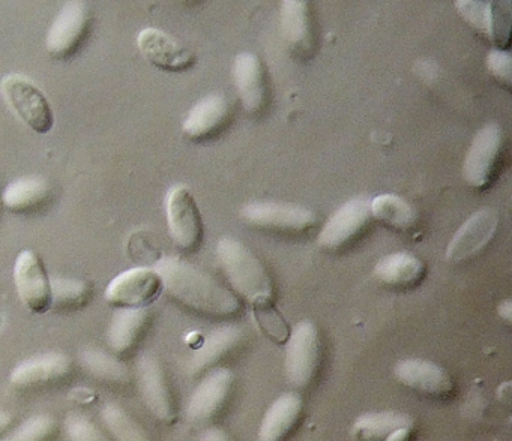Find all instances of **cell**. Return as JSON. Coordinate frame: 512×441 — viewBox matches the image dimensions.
<instances>
[{
	"label": "cell",
	"mask_w": 512,
	"mask_h": 441,
	"mask_svg": "<svg viewBox=\"0 0 512 441\" xmlns=\"http://www.w3.org/2000/svg\"><path fill=\"white\" fill-rule=\"evenodd\" d=\"M155 270L163 279L164 293L188 311L206 317L227 318L238 314L241 309V302L233 291L182 258H163Z\"/></svg>",
	"instance_id": "obj_1"
},
{
	"label": "cell",
	"mask_w": 512,
	"mask_h": 441,
	"mask_svg": "<svg viewBox=\"0 0 512 441\" xmlns=\"http://www.w3.org/2000/svg\"><path fill=\"white\" fill-rule=\"evenodd\" d=\"M217 258L233 290L254 308L274 305V284L260 258L241 240L221 237Z\"/></svg>",
	"instance_id": "obj_2"
},
{
	"label": "cell",
	"mask_w": 512,
	"mask_h": 441,
	"mask_svg": "<svg viewBox=\"0 0 512 441\" xmlns=\"http://www.w3.org/2000/svg\"><path fill=\"white\" fill-rule=\"evenodd\" d=\"M322 365V339L314 321L302 320L287 336L284 374L295 389L305 390L314 383Z\"/></svg>",
	"instance_id": "obj_3"
},
{
	"label": "cell",
	"mask_w": 512,
	"mask_h": 441,
	"mask_svg": "<svg viewBox=\"0 0 512 441\" xmlns=\"http://www.w3.org/2000/svg\"><path fill=\"white\" fill-rule=\"evenodd\" d=\"M505 149V132L499 125L490 123L479 129L464 158V182L478 191L488 188L502 167Z\"/></svg>",
	"instance_id": "obj_4"
},
{
	"label": "cell",
	"mask_w": 512,
	"mask_h": 441,
	"mask_svg": "<svg viewBox=\"0 0 512 441\" xmlns=\"http://www.w3.org/2000/svg\"><path fill=\"white\" fill-rule=\"evenodd\" d=\"M0 92L11 110L37 134H49L55 113L46 93L25 75L10 74L0 81Z\"/></svg>",
	"instance_id": "obj_5"
},
{
	"label": "cell",
	"mask_w": 512,
	"mask_h": 441,
	"mask_svg": "<svg viewBox=\"0 0 512 441\" xmlns=\"http://www.w3.org/2000/svg\"><path fill=\"white\" fill-rule=\"evenodd\" d=\"M92 27V11L82 0L65 3L47 33L46 47L53 59L68 60L85 44Z\"/></svg>",
	"instance_id": "obj_6"
},
{
	"label": "cell",
	"mask_w": 512,
	"mask_h": 441,
	"mask_svg": "<svg viewBox=\"0 0 512 441\" xmlns=\"http://www.w3.org/2000/svg\"><path fill=\"white\" fill-rule=\"evenodd\" d=\"M164 293L163 279L152 267L119 273L106 288V302L118 309L149 308Z\"/></svg>",
	"instance_id": "obj_7"
},
{
	"label": "cell",
	"mask_w": 512,
	"mask_h": 441,
	"mask_svg": "<svg viewBox=\"0 0 512 441\" xmlns=\"http://www.w3.org/2000/svg\"><path fill=\"white\" fill-rule=\"evenodd\" d=\"M241 216L260 230L284 234H302L317 224L316 213L307 207L277 201H251L242 207Z\"/></svg>",
	"instance_id": "obj_8"
},
{
	"label": "cell",
	"mask_w": 512,
	"mask_h": 441,
	"mask_svg": "<svg viewBox=\"0 0 512 441\" xmlns=\"http://www.w3.org/2000/svg\"><path fill=\"white\" fill-rule=\"evenodd\" d=\"M136 378L149 413L164 425L175 423V398L161 360L155 354L143 353L137 360Z\"/></svg>",
	"instance_id": "obj_9"
},
{
	"label": "cell",
	"mask_w": 512,
	"mask_h": 441,
	"mask_svg": "<svg viewBox=\"0 0 512 441\" xmlns=\"http://www.w3.org/2000/svg\"><path fill=\"white\" fill-rule=\"evenodd\" d=\"M167 225L176 248L193 252L203 239V221L196 198L184 185L173 186L166 198Z\"/></svg>",
	"instance_id": "obj_10"
},
{
	"label": "cell",
	"mask_w": 512,
	"mask_h": 441,
	"mask_svg": "<svg viewBox=\"0 0 512 441\" xmlns=\"http://www.w3.org/2000/svg\"><path fill=\"white\" fill-rule=\"evenodd\" d=\"M233 386H235V374L230 368L217 366L203 374L202 380L188 399L187 410H185L188 422L194 425H206L220 416L229 402Z\"/></svg>",
	"instance_id": "obj_11"
},
{
	"label": "cell",
	"mask_w": 512,
	"mask_h": 441,
	"mask_svg": "<svg viewBox=\"0 0 512 441\" xmlns=\"http://www.w3.org/2000/svg\"><path fill=\"white\" fill-rule=\"evenodd\" d=\"M370 200L364 197L353 198L344 203L326 222L317 237V245L329 252L341 251L352 245L370 227Z\"/></svg>",
	"instance_id": "obj_12"
},
{
	"label": "cell",
	"mask_w": 512,
	"mask_h": 441,
	"mask_svg": "<svg viewBox=\"0 0 512 441\" xmlns=\"http://www.w3.org/2000/svg\"><path fill=\"white\" fill-rule=\"evenodd\" d=\"M14 282L20 300L32 314H46L52 309V279L41 258L31 249H25L17 257Z\"/></svg>",
	"instance_id": "obj_13"
},
{
	"label": "cell",
	"mask_w": 512,
	"mask_h": 441,
	"mask_svg": "<svg viewBox=\"0 0 512 441\" xmlns=\"http://www.w3.org/2000/svg\"><path fill=\"white\" fill-rule=\"evenodd\" d=\"M392 375L401 386L431 398H449L454 393L452 375L431 360L416 357L398 360L392 368Z\"/></svg>",
	"instance_id": "obj_14"
},
{
	"label": "cell",
	"mask_w": 512,
	"mask_h": 441,
	"mask_svg": "<svg viewBox=\"0 0 512 441\" xmlns=\"http://www.w3.org/2000/svg\"><path fill=\"white\" fill-rule=\"evenodd\" d=\"M499 216L493 209L473 213L452 237L446 248V260L463 263L478 257L496 236Z\"/></svg>",
	"instance_id": "obj_15"
},
{
	"label": "cell",
	"mask_w": 512,
	"mask_h": 441,
	"mask_svg": "<svg viewBox=\"0 0 512 441\" xmlns=\"http://www.w3.org/2000/svg\"><path fill=\"white\" fill-rule=\"evenodd\" d=\"M137 45L143 57L161 71L184 72L196 65L197 57L191 48L155 27L142 30Z\"/></svg>",
	"instance_id": "obj_16"
},
{
	"label": "cell",
	"mask_w": 512,
	"mask_h": 441,
	"mask_svg": "<svg viewBox=\"0 0 512 441\" xmlns=\"http://www.w3.org/2000/svg\"><path fill=\"white\" fill-rule=\"evenodd\" d=\"M505 2H481V0H461L455 2L461 17L479 35L485 36L496 50H505L511 35V14L502 9Z\"/></svg>",
	"instance_id": "obj_17"
},
{
	"label": "cell",
	"mask_w": 512,
	"mask_h": 441,
	"mask_svg": "<svg viewBox=\"0 0 512 441\" xmlns=\"http://www.w3.org/2000/svg\"><path fill=\"white\" fill-rule=\"evenodd\" d=\"M310 2L284 0L280 3V26L284 42L293 56L308 59L316 48V32Z\"/></svg>",
	"instance_id": "obj_18"
},
{
	"label": "cell",
	"mask_w": 512,
	"mask_h": 441,
	"mask_svg": "<svg viewBox=\"0 0 512 441\" xmlns=\"http://www.w3.org/2000/svg\"><path fill=\"white\" fill-rule=\"evenodd\" d=\"M73 369V360L65 353L50 351V353L35 354L14 366L10 374L13 386L20 389H34L64 380Z\"/></svg>",
	"instance_id": "obj_19"
},
{
	"label": "cell",
	"mask_w": 512,
	"mask_h": 441,
	"mask_svg": "<svg viewBox=\"0 0 512 441\" xmlns=\"http://www.w3.org/2000/svg\"><path fill=\"white\" fill-rule=\"evenodd\" d=\"M232 117V104L223 93L200 99L185 119L182 131L191 141H205L220 134Z\"/></svg>",
	"instance_id": "obj_20"
},
{
	"label": "cell",
	"mask_w": 512,
	"mask_h": 441,
	"mask_svg": "<svg viewBox=\"0 0 512 441\" xmlns=\"http://www.w3.org/2000/svg\"><path fill=\"white\" fill-rule=\"evenodd\" d=\"M304 414V398L298 392L281 393L260 420L257 440L287 441Z\"/></svg>",
	"instance_id": "obj_21"
},
{
	"label": "cell",
	"mask_w": 512,
	"mask_h": 441,
	"mask_svg": "<svg viewBox=\"0 0 512 441\" xmlns=\"http://www.w3.org/2000/svg\"><path fill=\"white\" fill-rule=\"evenodd\" d=\"M232 72L242 107L247 113H259L266 101L265 69L262 60L253 53L238 54L233 62Z\"/></svg>",
	"instance_id": "obj_22"
},
{
	"label": "cell",
	"mask_w": 512,
	"mask_h": 441,
	"mask_svg": "<svg viewBox=\"0 0 512 441\" xmlns=\"http://www.w3.org/2000/svg\"><path fill=\"white\" fill-rule=\"evenodd\" d=\"M245 333L238 326H224L215 329L206 336L203 344L194 351L187 363V372L190 375L206 374L217 368L221 360L226 359L236 348L244 342Z\"/></svg>",
	"instance_id": "obj_23"
},
{
	"label": "cell",
	"mask_w": 512,
	"mask_h": 441,
	"mask_svg": "<svg viewBox=\"0 0 512 441\" xmlns=\"http://www.w3.org/2000/svg\"><path fill=\"white\" fill-rule=\"evenodd\" d=\"M151 323L148 308L118 309L110 320L106 342L110 353L115 356H127L139 345Z\"/></svg>",
	"instance_id": "obj_24"
},
{
	"label": "cell",
	"mask_w": 512,
	"mask_h": 441,
	"mask_svg": "<svg viewBox=\"0 0 512 441\" xmlns=\"http://www.w3.org/2000/svg\"><path fill=\"white\" fill-rule=\"evenodd\" d=\"M427 273V266L421 258L410 252H392L377 261L374 266V278L392 288L416 287L421 284Z\"/></svg>",
	"instance_id": "obj_25"
},
{
	"label": "cell",
	"mask_w": 512,
	"mask_h": 441,
	"mask_svg": "<svg viewBox=\"0 0 512 441\" xmlns=\"http://www.w3.org/2000/svg\"><path fill=\"white\" fill-rule=\"evenodd\" d=\"M50 191L49 182L43 177H20L5 188L2 203L10 212L29 215L46 206Z\"/></svg>",
	"instance_id": "obj_26"
},
{
	"label": "cell",
	"mask_w": 512,
	"mask_h": 441,
	"mask_svg": "<svg viewBox=\"0 0 512 441\" xmlns=\"http://www.w3.org/2000/svg\"><path fill=\"white\" fill-rule=\"evenodd\" d=\"M80 365L94 380L112 386H125L131 381L130 368L115 356L101 348L88 347L80 351Z\"/></svg>",
	"instance_id": "obj_27"
},
{
	"label": "cell",
	"mask_w": 512,
	"mask_h": 441,
	"mask_svg": "<svg viewBox=\"0 0 512 441\" xmlns=\"http://www.w3.org/2000/svg\"><path fill=\"white\" fill-rule=\"evenodd\" d=\"M401 428H415L413 417L400 411H370L356 417L352 432L361 440L383 441Z\"/></svg>",
	"instance_id": "obj_28"
},
{
	"label": "cell",
	"mask_w": 512,
	"mask_h": 441,
	"mask_svg": "<svg viewBox=\"0 0 512 441\" xmlns=\"http://www.w3.org/2000/svg\"><path fill=\"white\" fill-rule=\"evenodd\" d=\"M371 216L386 227L410 231L418 224V213L409 201L395 194H380L370 200Z\"/></svg>",
	"instance_id": "obj_29"
},
{
	"label": "cell",
	"mask_w": 512,
	"mask_h": 441,
	"mask_svg": "<svg viewBox=\"0 0 512 441\" xmlns=\"http://www.w3.org/2000/svg\"><path fill=\"white\" fill-rule=\"evenodd\" d=\"M100 417L112 441H152L142 423L116 402L104 404Z\"/></svg>",
	"instance_id": "obj_30"
},
{
	"label": "cell",
	"mask_w": 512,
	"mask_h": 441,
	"mask_svg": "<svg viewBox=\"0 0 512 441\" xmlns=\"http://www.w3.org/2000/svg\"><path fill=\"white\" fill-rule=\"evenodd\" d=\"M94 287L86 279H52V309L61 312L79 311L89 305Z\"/></svg>",
	"instance_id": "obj_31"
},
{
	"label": "cell",
	"mask_w": 512,
	"mask_h": 441,
	"mask_svg": "<svg viewBox=\"0 0 512 441\" xmlns=\"http://www.w3.org/2000/svg\"><path fill=\"white\" fill-rule=\"evenodd\" d=\"M58 428L52 414H34L0 437V441H47Z\"/></svg>",
	"instance_id": "obj_32"
},
{
	"label": "cell",
	"mask_w": 512,
	"mask_h": 441,
	"mask_svg": "<svg viewBox=\"0 0 512 441\" xmlns=\"http://www.w3.org/2000/svg\"><path fill=\"white\" fill-rule=\"evenodd\" d=\"M68 441H112L106 429L83 413L67 414L64 420Z\"/></svg>",
	"instance_id": "obj_33"
},
{
	"label": "cell",
	"mask_w": 512,
	"mask_h": 441,
	"mask_svg": "<svg viewBox=\"0 0 512 441\" xmlns=\"http://www.w3.org/2000/svg\"><path fill=\"white\" fill-rule=\"evenodd\" d=\"M488 72L493 75L494 80L505 87L511 89L512 86V56L506 50H493L485 60Z\"/></svg>",
	"instance_id": "obj_34"
},
{
	"label": "cell",
	"mask_w": 512,
	"mask_h": 441,
	"mask_svg": "<svg viewBox=\"0 0 512 441\" xmlns=\"http://www.w3.org/2000/svg\"><path fill=\"white\" fill-rule=\"evenodd\" d=\"M256 311L257 314H260V324H262L263 329L266 330V333H268L271 338L281 341V339L289 336V332H287L286 326H284V321L281 320L280 315L275 312V309L272 308V306L256 309Z\"/></svg>",
	"instance_id": "obj_35"
},
{
	"label": "cell",
	"mask_w": 512,
	"mask_h": 441,
	"mask_svg": "<svg viewBox=\"0 0 512 441\" xmlns=\"http://www.w3.org/2000/svg\"><path fill=\"white\" fill-rule=\"evenodd\" d=\"M199 441H233L224 429L218 426H208L199 435Z\"/></svg>",
	"instance_id": "obj_36"
},
{
	"label": "cell",
	"mask_w": 512,
	"mask_h": 441,
	"mask_svg": "<svg viewBox=\"0 0 512 441\" xmlns=\"http://www.w3.org/2000/svg\"><path fill=\"white\" fill-rule=\"evenodd\" d=\"M383 441H416L415 428H401Z\"/></svg>",
	"instance_id": "obj_37"
},
{
	"label": "cell",
	"mask_w": 512,
	"mask_h": 441,
	"mask_svg": "<svg viewBox=\"0 0 512 441\" xmlns=\"http://www.w3.org/2000/svg\"><path fill=\"white\" fill-rule=\"evenodd\" d=\"M497 312H499V317L505 321L506 324H511L512 321V303L511 300H505V302L500 303L499 308H497Z\"/></svg>",
	"instance_id": "obj_38"
},
{
	"label": "cell",
	"mask_w": 512,
	"mask_h": 441,
	"mask_svg": "<svg viewBox=\"0 0 512 441\" xmlns=\"http://www.w3.org/2000/svg\"><path fill=\"white\" fill-rule=\"evenodd\" d=\"M13 425V414L7 410H0V437Z\"/></svg>",
	"instance_id": "obj_39"
}]
</instances>
